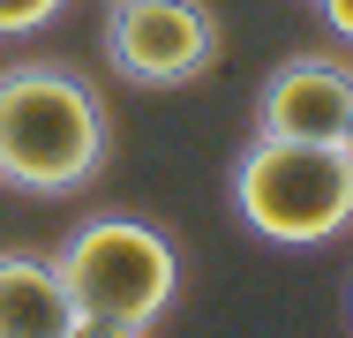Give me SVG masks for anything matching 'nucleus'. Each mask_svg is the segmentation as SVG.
<instances>
[{"instance_id":"1","label":"nucleus","mask_w":353,"mask_h":338,"mask_svg":"<svg viewBox=\"0 0 353 338\" xmlns=\"http://www.w3.org/2000/svg\"><path fill=\"white\" fill-rule=\"evenodd\" d=\"M113 150L105 98L61 61L0 68V181L23 196H75Z\"/></svg>"},{"instance_id":"2","label":"nucleus","mask_w":353,"mask_h":338,"mask_svg":"<svg viewBox=\"0 0 353 338\" xmlns=\"http://www.w3.org/2000/svg\"><path fill=\"white\" fill-rule=\"evenodd\" d=\"M233 210L271 248H323L353 226V158L346 143L256 135L233 158Z\"/></svg>"},{"instance_id":"3","label":"nucleus","mask_w":353,"mask_h":338,"mask_svg":"<svg viewBox=\"0 0 353 338\" xmlns=\"http://www.w3.org/2000/svg\"><path fill=\"white\" fill-rule=\"evenodd\" d=\"M53 264L68 278L83 324H113V331H128V338H143L173 308V293H181V248L158 226L121 218V210L83 218L68 241H61Z\"/></svg>"},{"instance_id":"4","label":"nucleus","mask_w":353,"mask_h":338,"mask_svg":"<svg viewBox=\"0 0 353 338\" xmlns=\"http://www.w3.org/2000/svg\"><path fill=\"white\" fill-rule=\"evenodd\" d=\"M98 46L136 90H188L218 61V15L211 0H105Z\"/></svg>"},{"instance_id":"5","label":"nucleus","mask_w":353,"mask_h":338,"mask_svg":"<svg viewBox=\"0 0 353 338\" xmlns=\"http://www.w3.org/2000/svg\"><path fill=\"white\" fill-rule=\"evenodd\" d=\"M346 121H353V61H331V53H293L256 90V135L339 143Z\"/></svg>"},{"instance_id":"6","label":"nucleus","mask_w":353,"mask_h":338,"mask_svg":"<svg viewBox=\"0 0 353 338\" xmlns=\"http://www.w3.org/2000/svg\"><path fill=\"white\" fill-rule=\"evenodd\" d=\"M75 331H83V308L61 264L8 248L0 256V338H75Z\"/></svg>"},{"instance_id":"7","label":"nucleus","mask_w":353,"mask_h":338,"mask_svg":"<svg viewBox=\"0 0 353 338\" xmlns=\"http://www.w3.org/2000/svg\"><path fill=\"white\" fill-rule=\"evenodd\" d=\"M61 8H68V0H0V38H30V30H46Z\"/></svg>"},{"instance_id":"8","label":"nucleus","mask_w":353,"mask_h":338,"mask_svg":"<svg viewBox=\"0 0 353 338\" xmlns=\"http://www.w3.org/2000/svg\"><path fill=\"white\" fill-rule=\"evenodd\" d=\"M316 15L339 30V46H353V0H316Z\"/></svg>"},{"instance_id":"9","label":"nucleus","mask_w":353,"mask_h":338,"mask_svg":"<svg viewBox=\"0 0 353 338\" xmlns=\"http://www.w3.org/2000/svg\"><path fill=\"white\" fill-rule=\"evenodd\" d=\"M339 143H346V158H353V121H346V135H339Z\"/></svg>"}]
</instances>
